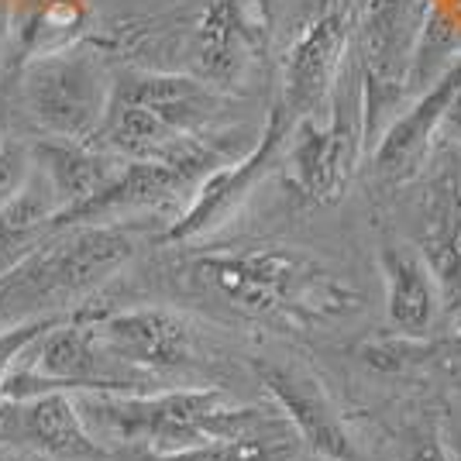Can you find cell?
<instances>
[{
  "mask_svg": "<svg viewBox=\"0 0 461 461\" xmlns=\"http://www.w3.org/2000/svg\"><path fill=\"white\" fill-rule=\"evenodd\" d=\"M200 293L258 321H286L296 327L327 324L355 313L362 296L307 251L289 245H251L207 251L186 266Z\"/></svg>",
  "mask_w": 461,
  "mask_h": 461,
  "instance_id": "obj_1",
  "label": "cell"
},
{
  "mask_svg": "<svg viewBox=\"0 0 461 461\" xmlns=\"http://www.w3.org/2000/svg\"><path fill=\"white\" fill-rule=\"evenodd\" d=\"M79 410L104 438L145 447V455H173L228 438L293 430L283 413L234 403L224 389L90 393Z\"/></svg>",
  "mask_w": 461,
  "mask_h": 461,
  "instance_id": "obj_2",
  "label": "cell"
},
{
  "mask_svg": "<svg viewBox=\"0 0 461 461\" xmlns=\"http://www.w3.org/2000/svg\"><path fill=\"white\" fill-rule=\"evenodd\" d=\"M149 372L124 366L96 338L94 321H59L28 348L0 400L39 393H152Z\"/></svg>",
  "mask_w": 461,
  "mask_h": 461,
  "instance_id": "obj_3",
  "label": "cell"
},
{
  "mask_svg": "<svg viewBox=\"0 0 461 461\" xmlns=\"http://www.w3.org/2000/svg\"><path fill=\"white\" fill-rule=\"evenodd\" d=\"M135 255V234L121 224H86L83 230L21 255L0 272V313L39 300L73 296L107 279Z\"/></svg>",
  "mask_w": 461,
  "mask_h": 461,
  "instance_id": "obj_4",
  "label": "cell"
},
{
  "mask_svg": "<svg viewBox=\"0 0 461 461\" xmlns=\"http://www.w3.org/2000/svg\"><path fill=\"white\" fill-rule=\"evenodd\" d=\"M111 96L114 83L107 79L104 62L77 49L24 66L28 111L52 138L94 141L107 117Z\"/></svg>",
  "mask_w": 461,
  "mask_h": 461,
  "instance_id": "obj_5",
  "label": "cell"
},
{
  "mask_svg": "<svg viewBox=\"0 0 461 461\" xmlns=\"http://www.w3.org/2000/svg\"><path fill=\"white\" fill-rule=\"evenodd\" d=\"M330 117L324 124L303 117L286 145V176L289 186L310 203H338L355 176V162L366 149V111L362 100L351 107L341 96V83L330 94Z\"/></svg>",
  "mask_w": 461,
  "mask_h": 461,
  "instance_id": "obj_6",
  "label": "cell"
},
{
  "mask_svg": "<svg viewBox=\"0 0 461 461\" xmlns=\"http://www.w3.org/2000/svg\"><path fill=\"white\" fill-rule=\"evenodd\" d=\"M296 124H300V117L293 114L286 104L276 100L269 117H266V128H262L258 141L238 162L217 166L196 186V193H193L190 203H186V211L166 228L162 241L166 245H179V241H193V238H203V234L221 228L230 213L249 200V193L286 158V145Z\"/></svg>",
  "mask_w": 461,
  "mask_h": 461,
  "instance_id": "obj_7",
  "label": "cell"
},
{
  "mask_svg": "<svg viewBox=\"0 0 461 461\" xmlns=\"http://www.w3.org/2000/svg\"><path fill=\"white\" fill-rule=\"evenodd\" d=\"M272 24V0H203L193 32L200 77L217 86L241 83L269 52Z\"/></svg>",
  "mask_w": 461,
  "mask_h": 461,
  "instance_id": "obj_8",
  "label": "cell"
},
{
  "mask_svg": "<svg viewBox=\"0 0 461 461\" xmlns=\"http://www.w3.org/2000/svg\"><path fill=\"white\" fill-rule=\"evenodd\" d=\"M221 155L211 145L203 152L176 158V162H141V158H128L117 179L100 190L96 196L83 200L79 207L56 213L52 230L77 228V224H96L107 217H121V213L141 211V207H158L166 200H176L179 193H196V186L217 169Z\"/></svg>",
  "mask_w": 461,
  "mask_h": 461,
  "instance_id": "obj_9",
  "label": "cell"
},
{
  "mask_svg": "<svg viewBox=\"0 0 461 461\" xmlns=\"http://www.w3.org/2000/svg\"><path fill=\"white\" fill-rule=\"evenodd\" d=\"M348 41H351V7L345 0H334L289 45L283 59L279 104H286L300 121L313 114L317 107H324L330 94L338 90V83L345 77Z\"/></svg>",
  "mask_w": 461,
  "mask_h": 461,
  "instance_id": "obj_10",
  "label": "cell"
},
{
  "mask_svg": "<svg viewBox=\"0 0 461 461\" xmlns=\"http://www.w3.org/2000/svg\"><path fill=\"white\" fill-rule=\"evenodd\" d=\"M0 444L32 447L62 461H104L107 451L86 427V417L69 393H39L0 400Z\"/></svg>",
  "mask_w": 461,
  "mask_h": 461,
  "instance_id": "obj_11",
  "label": "cell"
},
{
  "mask_svg": "<svg viewBox=\"0 0 461 461\" xmlns=\"http://www.w3.org/2000/svg\"><path fill=\"white\" fill-rule=\"evenodd\" d=\"M255 375L262 379L279 413L293 423L296 438L324 461H362L358 447L348 434L334 400L327 396L317 375L289 362H255Z\"/></svg>",
  "mask_w": 461,
  "mask_h": 461,
  "instance_id": "obj_12",
  "label": "cell"
},
{
  "mask_svg": "<svg viewBox=\"0 0 461 461\" xmlns=\"http://www.w3.org/2000/svg\"><path fill=\"white\" fill-rule=\"evenodd\" d=\"M461 94V56L434 79L427 90L417 94V100L403 114L389 121V128L372 149V169L389 183H406L423 169L434 138H441L444 114L451 111L455 96Z\"/></svg>",
  "mask_w": 461,
  "mask_h": 461,
  "instance_id": "obj_13",
  "label": "cell"
},
{
  "mask_svg": "<svg viewBox=\"0 0 461 461\" xmlns=\"http://www.w3.org/2000/svg\"><path fill=\"white\" fill-rule=\"evenodd\" d=\"M94 327L96 338L114 358L149 375L183 368L193 358L190 324L173 310L138 307L104 313V317H94Z\"/></svg>",
  "mask_w": 461,
  "mask_h": 461,
  "instance_id": "obj_14",
  "label": "cell"
},
{
  "mask_svg": "<svg viewBox=\"0 0 461 461\" xmlns=\"http://www.w3.org/2000/svg\"><path fill=\"white\" fill-rule=\"evenodd\" d=\"M417 251L427 269L434 272L441 289L444 313L455 321L461 313V179L441 176L420 207V234Z\"/></svg>",
  "mask_w": 461,
  "mask_h": 461,
  "instance_id": "obj_15",
  "label": "cell"
},
{
  "mask_svg": "<svg viewBox=\"0 0 461 461\" xmlns=\"http://www.w3.org/2000/svg\"><path fill=\"white\" fill-rule=\"evenodd\" d=\"M379 272L385 283V317L406 338H430V330L444 313L441 289L434 272L427 269L417 245H383Z\"/></svg>",
  "mask_w": 461,
  "mask_h": 461,
  "instance_id": "obj_16",
  "label": "cell"
},
{
  "mask_svg": "<svg viewBox=\"0 0 461 461\" xmlns=\"http://www.w3.org/2000/svg\"><path fill=\"white\" fill-rule=\"evenodd\" d=\"M35 162H39V173L49 179V186L56 190L62 211H69L100 190H107L128 158L107 149H94V141L56 138V141L35 145Z\"/></svg>",
  "mask_w": 461,
  "mask_h": 461,
  "instance_id": "obj_17",
  "label": "cell"
},
{
  "mask_svg": "<svg viewBox=\"0 0 461 461\" xmlns=\"http://www.w3.org/2000/svg\"><path fill=\"white\" fill-rule=\"evenodd\" d=\"M86 0H21L11 18V39L21 66L45 56H59L77 49V41L90 32Z\"/></svg>",
  "mask_w": 461,
  "mask_h": 461,
  "instance_id": "obj_18",
  "label": "cell"
},
{
  "mask_svg": "<svg viewBox=\"0 0 461 461\" xmlns=\"http://www.w3.org/2000/svg\"><path fill=\"white\" fill-rule=\"evenodd\" d=\"M300 444L303 441L296 438V430H269V434L200 444L173 455H141L138 461H293Z\"/></svg>",
  "mask_w": 461,
  "mask_h": 461,
  "instance_id": "obj_19",
  "label": "cell"
},
{
  "mask_svg": "<svg viewBox=\"0 0 461 461\" xmlns=\"http://www.w3.org/2000/svg\"><path fill=\"white\" fill-rule=\"evenodd\" d=\"M62 317H32V321H21L0 330V396H4V385L14 375V368L21 366V358L28 355V348L41 341Z\"/></svg>",
  "mask_w": 461,
  "mask_h": 461,
  "instance_id": "obj_20",
  "label": "cell"
},
{
  "mask_svg": "<svg viewBox=\"0 0 461 461\" xmlns=\"http://www.w3.org/2000/svg\"><path fill=\"white\" fill-rule=\"evenodd\" d=\"M32 162L35 152H28L21 141H7L0 149V211L32 183Z\"/></svg>",
  "mask_w": 461,
  "mask_h": 461,
  "instance_id": "obj_21",
  "label": "cell"
},
{
  "mask_svg": "<svg viewBox=\"0 0 461 461\" xmlns=\"http://www.w3.org/2000/svg\"><path fill=\"white\" fill-rule=\"evenodd\" d=\"M406 461H455V455L447 451L444 434L438 427H423L420 434H413L410 451H406Z\"/></svg>",
  "mask_w": 461,
  "mask_h": 461,
  "instance_id": "obj_22",
  "label": "cell"
},
{
  "mask_svg": "<svg viewBox=\"0 0 461 461\" xmlns=\"http://www.w3.org/2000/svg\"><path fill=\"white\" fill-rule=\"evenodd\" d=\"M441 138H447L451 145H461V94L455 96V104H451V111L444 114Z\"/></svg>",
  "mask_w": 461,
  "mask_h": 461,
  "instance_id": "obj_23",
  "label": "cell"
},
{
  "mask_svg": "<svg viewBox=\"0 0 461 461\" xmlns=\"http://www.w3.org/2000/svg\"><path fill=\"white\" fill-rule=\"evenodd\" d=\"M7 141H11V138H7V124H4V117H0V149H4Z\"/></svg>",
  "mask_w": 461,
  "mask_h": 461,
  "instance_id": "obj_24",
  "label": "cell"
},
{
  "mask_svg": "<svg viewBox=\"0 0 461 461\" xmlns=\"http://www.w3.org/2000/svg\"><path fill=\"white\" fill-rule=\"evenodd\" d=\"M455 385H458V393H461V366L455 368Z\"/></svg>",
  "mask_w": 461,
  "mask_h": 461,
  "instance_id": "obj_25",
  "label": "cell"
},
{
  "mask_svg": "<svg viewBox=\"0 0 461 461\" xmlns=\"http://www.w3.org/2000/svg\"><path fill=\"white\" fill-rule=\"evenodd\" d=\"M327 4H334V0H327Z\"/></svg>",
  "mask_w": 461,
  "mask_h": 461,
  "instance_id": "obj_26",
  "label": "cell"
}]
</instances>
